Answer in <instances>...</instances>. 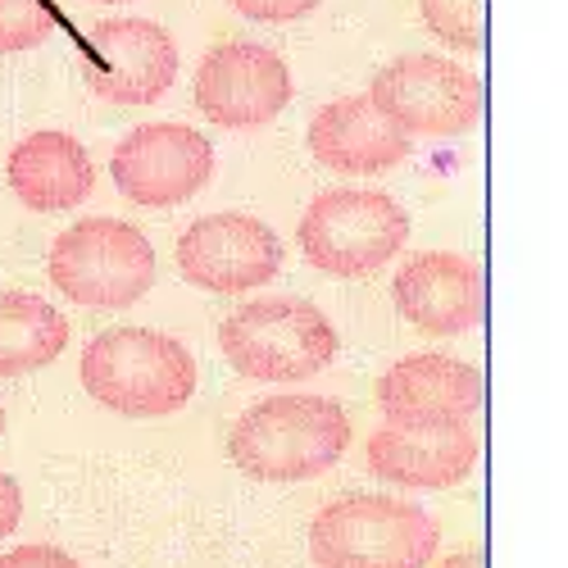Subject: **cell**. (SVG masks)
<instances>
[{
	"mask_svg": "<svg viewBox=\"0 0 568 568\" xmlns=\"http://www.w3.org/2000/svg\"><path fill=\"white\" fill-rule=\"evenodd\" d=\"M437 568H487V559H483V550H459V555L442 559Z\"/></svg>",
	"mask_w": 568,
	"mask_h": 568,
	"instance_id": "obj_23",
	"label": "cell"
},
{
	"mask_svg": "<svg viewBox=\"0 0 568 568\" xmlns=\"http://www.w3.org/2000/svg\"><path fill=\"white\" fill-rule=\"evenodd\" d=\"M45 273L73 305L128 310L155 287V251L123 219H78L55 236Z\"/></svg>",
	"mask_w": 568,
	"mask_h": 568,
	"instance_id": "obj_5",
	"label": "cell"
},
{
	"mask_svg": "<svg viewBox=\"0 0 568 568\" xmlns=\"http://www.w3.org/2000/svg\"><path fill=\"white\" fill-rule=\"evenodd\" d=\"M69 346V318L32 292H0V377L55 364Z\"/></svg>",
	"mask_w": 568,
	"mask_h": 568,
	"instance_id": "obj_17",
	"label": "cell"
},
{
	"mask_svg": "<svg viewBox=\"0 0 568 568\" xmlns=\"http://www.w3.org/2000/svg\"><path fill=\"white\" fill-rule=\"evenodd\" d=\"M368 101L405 136H464L483 114V82L446 55H400L373 73Z\"/></svg>",
	"mask_w": 568,
	"mask_h": 568,
	"instance_id": "obj_7",
	"label": "cell"
},
{
	"mask_svg": "<svg viewBox=\"0 0 568 568\" xmlns=\"http://www.w3.org/2000/svg\"><path fill=\"white\" fill-rule=\"evenodd\" d=\"M392 296L396 310L433 337H459L468 327H478L487 314L483 268L450 251H423L405 260L392 282Z\"/></svg>",
	"mask_w": 568,
	"mask_h": 568,
	"instance_id": "obj_13",
	"label": "cell"
},
{
	"mask_svg": "<svg viewBox=\"0 0 568 568\" xmlns=\"http://www.w3.org/2000/svg\"><path fill=\"white\" fill-rule=\"evenodd\" d=\"M377 409L392 423H468L483 409V373L450 355H405L377 377Z\"/></svg>",
	"mask_w": 568,
	"mask_h": 568,
	"instance_id": "obj_14",
	"label": "cell"
},
{
	"mask_svg": "<svg viewBox=\"0 0 568 568\" xmlns=\"http://www.w3.org/2000/svg\"><path fill=\"white\" fill-rule=\"evenodd\" d=\"M110 178L132 205L169 210L192 201L214 178V151L186 123H141L114 146Z\"/></svg>",
	"mask_w": 568,
	"mask_h": 568,
	"instance_id": "obj_8",
	"label": "cell"
},
{
	"mask_svg": "<svg viewBox=\"0 0 568 568\" xmlns=\"http://www.w3.org/2000/svg\"><path fill=\"white\" fill-rule=\"evenodd\" d=\"M10 192L37 214L78 210L97 192V169L78 136L69 132H32L10 151Z\"/></svg>",
	"mask_w": 568,
	"mask_h": 568,
	"instance_id": "obj_16",
	"label": "cell"
},
{
	"mask_svg": "<svg viewBox=\"0 0 568 568\" xmlns=\"http://www.w3.org/2000/svg\"><path fill=\"white\" fill-rule=\"evenodd\" d=\"M19 518H23V491L10 473H0V541L19 528Z\"/></svg>",
	"mask_w": 568,
	"mask_h": 568,
	"instance_id": "obj_22",
	"label": "cell"
},
{
	"mask_svg": "<svg viewBox=\"0 0 568 568\" xmlns=\"http://www.w3.org/2000/svg\"><path fill=\"white\" fill-rule=\"evenodd\" d=\"M296 242L314 268L333 277H364L405 251L409 214L387 192L337 186V192H323L305 210Z\"/></svg>",
	"mask_w": 568,
	"mask_h": 568,
	"instance_id": "obj_6",
	"label": "cell"
},
{
	"mask_svg": "<svg viewBox=\"0 0 568 568\" xmlns=\"http://www.w3.org/2000/svg\"><path fill=\"white\" fill-rule=\"evenodd\" d=\"M227 6L255 23H296L318 10V0H227Z\"/></svg>",
	"mask_w": 568,
	"mask_h": 568,
	"instance_id": "obj_20",
	"label": "cell"
},
{
	"mask_svg": "<svg viewBox=\"0 0 568 568\" xmlns=\"http://www.w3.org/2000/svg\"><path fill=\"white\" fill-rule=\"evenodd\" d=\"M0 433H6V409H0Z\"/></svg>",
	"mask_w": 568,
	"mask_h": 568,
	"instance_id": "obj_24",
	"label": "cell"
},
{
	"mask_svg": "<svg viewBox=\"0 0 568 568\" xmlns=\"http://www.w3.org/2000/svg\"><path fill=\"white\" fill-rule=\"evenodd\" d=\"M414 141L377 110L368 97H342L323 105L310 123V151L323 169L346 173V178H368L400 164Z\"/></svg>",
	"mask_w": 568,
	"mask_h": 568,
	"instance_id": "obj_15",
	"label": "cell"
},
{
	"mask_svg": "<svg viewBox=\"0 0 568 568\" xmlns=\"http://www.w3.org/2000/svg\"><path fill=\"white\" fill-rule=\"evenodd\" d=\"M351 446V418L327 396H268L232 423L227 455L255 483H305Z\"/></svg>",
	"mask_w": 568,
	"mask_h": 568,
	"instance_id": "obj_1",
	"label": "cell"
},
{
	"mask_svg": "<svg viewBox=\"0 0 568 568\" xmlns=\"http://www.w3.org/2000/svg\"><path fill=\"white\" fill-rule=\"evenodd\" d=\"M82 387L123 418H164L196 396V359L155 327H110L82 351Z\"/></svg>",
	"mask_w": 568,
	"mask_h": 568,
	"instance_id": "obj_2",
	"label": "cell"
},
{
	"mask_svg": "<svg viewBox=\"0 0 568 568\" xmlns=\"http://www.w3.org/2000/svg\"><path fill=\"white\" fill-rule=\"evenodd\" d=\"M478 433L468 423H387L368 437V473L396 487L442 491L478 464Z\"/></svg>",
	"mask_w": 568,
	"mask_h": 568,
	"instance_id": "obj_12",
	"label": "cell"
},
{
	"mask_svg": "<svg viewBox=\"0 0 568 568\" xmlns=\"http://www.w3.org/2000/svg\"><path fill=\"white\" fill-rule=\"evenodd\" d=\"M219 346L255 383H305L337 359V327L305 296H264L223 318Z\"/></svg>",
	"mask_w": 568,
	"mask_h": 568,
	"instance_id": "obj_4",
	"label": "cell"
},
{
	"mask_svg": "<svg viewBox=\"0 0 568 568\" xmlns=\"http://www.w3.org/2000/svg\"><path fill=\"white\" fill-rule=\"evenodd\" d=\"M292 101V73L260 41H223L196 69V105L219 128H264Z\"/></svg>",
	"mask_w": 568,
	"mask_h": 568,
	"instance_id": "obj_9",
	"label": "cell"
},
{
	"mask_svg": "<svg viewBox=\"0 0 568 568\" xmlns=\"http://www.w3.org/2000/svg\"><path fill=\"white\" fill-rule=\"evenodd\" d=\"M55 32V14L41 0H0V55L32 51Z\"/></svg>",
	"mask_w": 568,
	"mask_h": 568,
	"instance_id": "obj_19",
	"label": "cell"
},
{
	"mask_svg": "<svg viewBox=\"0 0 568 568\" xmlns=\"http://www.w3.org/2000/svg\"><path fill=\"white\" fill-rule=\"evenodd\" d=\"M82 73L110 105H155L178 78V41L151 19H105L91 28Z\"/></svg>",
	"mask_w": 568,
	"mask_h": 568,
	"instance_id": "obj_10",
	"label": "cell"
},
{
	"mask_svg": "<svg viewBox=\"0 0 568 568\" xmlns=\"http://www.w3.org/2000/svg\"><path fill=\"white\" fill-rule=\"evenodd\" d=\"M105 6H119V0H105Z\"/></svg>",
	"mask_w": 568,
	"mask_h": 568,
	"instance_id": "obj_25",
	"label": "cell"
},
{
	"mask_svg": "<svg viewBox=\"0 0 568 568\" xmlns=\"http://www.w3.org/2000/svg\"><path fill=\"white\" fill-rule=\"evenodd\" d=\"M178 268L205 292L232 296L277 277L282 242L251 214H205L178 236Z\"/></svg>",
	"mask_w": 568,
	"mask_h": 568,
	"instance_id": "obj_11",
	"label": "cell"
},
{
	"mask_svg": "<svg viewBox=\"0 0 568 568\" xmlns=\"http://www.w3.org/2000/svg\"><path fill=\"white\" fill-rule=\"evenodd\" d=\"M418 14L428 23L437 41H446L450 51H483V0H418Z\"/></svg>",
	"mask_w": 568,
	"mask_h": 568,
	"instance_id": "obj_18",
	"label": "cell"
},
{
	"mask_svg": "<svg viewBox=\"0 0 568 568\" xmlns=\"http://www.w3.org/2000/svg\"><path fill=\"white\" fill-rule=\"evenodd\" d=\"M437 541L433 514L396 496H346L323 505L310 528L318 568H428Z\"/></svg>",
	"mask_w": 568,
	"mask_h": 568,
	"instance_id": "obj_3",
	"label": "cell"
},
{
	"mask_svg": "<svg viewBox=\"0 0 568 568\" xmlns=\"http://www.w3.org/2000/svg\"><path fill=\"white\" fill-rule=\"evenodd\" d=\"M0 568H82V564L55 546L32 541V546H14L10 555H0Z\"/></svg>",
	"mask_w": 568,
	"mask_h": 568,
	"instance_id": "obj_21",
	"label": "cell"
}]
</instances>
